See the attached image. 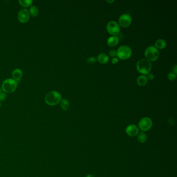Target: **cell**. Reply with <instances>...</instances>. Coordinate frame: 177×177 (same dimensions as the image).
<instances>
[{"label":"cell","mask_w":177,"mask_h":177,"mask_svg":"<svg viewBox=\"0 0 177 177\" xmlns=\"http://www.w3.org/2000/svg\"><path fill=\"white\" fill-rule=\"evenodd\" d=\"M137 69L138 72L142 75H147L151 72L152 69V64L151 62L146 59H140L136 64Z\"/></svg>","instance_id":"cell-1"},{"label":"cell","mask_w":177,"mask_h":177,"mask_svg":"<svg viewBox=\"0 0 177 177\" xmlns=\"http://www.w3.org/2000/svg\"><path fill=\"white\" fill-rule=\"evenodd\" d=\"M62 99L61 94L57 91H52L47 94L45 97V101L49 105L53 106L58 105Z\"/></svg>","instance_id":"cell-2"},{"label":"cell","mask_w":177,"mask_h":177,"mask_svg":"<svg viewBox=\"0 0 177 177\" xmlns=\"http://www.w3.org/2000/svg\"><path fill=\"white\" fill-rule=\"evenodd\" d=\"M145 59L148 61H155L159 58L160 52L154 46H150L145 50Z\"/></svg>","instance_id":"cell-3"},{"label":"cell","mask_w":177,"mask_h":177,"mask_svg":"<svg viewBox=\"0 0 177 177\" xmlns=\"http://www.w3.org/2000/svg\"><path fill=\"white\" fill-rule=\"evenodd\" d=\"M17 87V82L13 78L6 79L2 85V89L5 93H13L16 89Z\"/></svg>","instance_id":"cell-4"},{"label":"cell","mask_w":177,"mask_h":177,"mask_svg":"<svg viewBox=\"0 0 177 177\" xmlns=\"http://www.w3.org/2000/svg\"><path fill=\"white\" fill-rule=\"evenodd\" d=\"M132 54V50L130 47L122 45L116 51V56L121 60H127L130 58Z\"/></svg>","instance_id":"cell-5"},{"label":"cell","mask_w":177,"mask_h":177,"mask_svg":"<svg viewBox=\"0 0 177 177\" xmlns=\"http://www.w3.org/2000/svg\"><path fill=\"white\" fill-rule=\"evenodd\" d=\"M107 30L112 36H117L120 33V27L116 21H111L107 25Z\"/></svg>","instance_id":"cell-6"},{"label":"cell","mask_w":177,"mask_h":177,"mask_svg":"<svg viewBox=\"0 0 177 177\" xmlns=\"http://www.w3.org/2000/svg\"><path fill=\"white\" fill-rule=\"evenodd\" d=\"M152 124L153 123L151 119L148 117H145L140 121L138 125L141 131H146L151 129Z\"/></svg>","instance_id":"cell-7"},{"label":"cell","mask_w":177,"mask_h":177,"mask_svg":"<svg viewBox=\"0 0 177 177\" xmlns=\"http://www.w3.org/2000/svg\"><path fill=\"white\" fill-rule=\"evenodd\" d=\"M119 22L121 26L123 28H127L131 25L132 22V18L129 15L124 14L119 17Z\"/></svg>","instance_id":"cell-8"},{"label":"cell","mask_w":177,"mask_h":177,"mask_svg":"<svg viewBox=\"0 0 177 177\" xmlns=\"http://www.w3.org/2000/svg\"><path fill=\"white\" fill-rule=\"evenodd\" d=\"M30 13L26 9H21L18 14V19L22 23H25L30 19Z\"/></svg>","instance_id":"cell-9"},{"label":"cell","mask_w":177,"mask_h":177,"mask_svg":"<svg viewBox=\"0 0 177 177\" xmlns=\"http://www.w3.org/2000/svg\"><path fill=\"white\" fill-rule=\"evenodd\" d=\"M126 133L129 136L135 137L139 134V128L136 125H129L126 128Z\"/></svg>","instance_id":"cell-10"},{"label":"cell","mask_w":177,"mask_h":177,"mask_svg":"<svg viewBox=\"0 0 177 177\" xmlns=\"http://www.w3.org/2000/svg\"><path fill=\"white\" fill-rule=\"evenodd\" d=\"M97 60L99 64H107L109 60V57L106 54L102 52V53L99 54L98 56H97Z\"/></svg>","instance_id":"cell-11"},{"label":"cell","mask_w":177,"mask_h":177,"mask_svg":"<svg viewBox=\"0 0 177 177\" xmlns=\"http://www.w3.org/2000/svg\"><path fill=\"white\" fill-rule=\"evenodd\" d=\"M119 38L117 36H112L107 39V45L110 47H114L116 46L119 42Z\"/></svg>","instance_id":"cell-12"},{"label":"cell","mask_w":177,"mask_h":177,"mask_svg":"<svg viewBox=\"0 0 177 177\" xmlns=\"http://www.w3.org/2000/svg\"><path fill=\"white\" fill-rule=\"evenodd\" d=\"M12 76L16 81H18L23 77V72L20 69H16L12 72Z\"/></svg>","instance_id":"cell-13"},{"label":"cell","mask_w":177,"mask_h":177,"mask_svg":"<svg viewBox=\"0 0 177 177\" xmlns=\"http://www.w3.org/2000/svg\"><path fill=\"white\" fill-rule=\"evenodd\" d=\"M167 46V43L166 41L163 39H158L157 40L155 43L154 46L157 49L159 50H163Z\"/></svg>","instance_id":"cell-14"},{"label":"cell","mask_w":177,"mask_h":177,"mask_svg":"<svg viewBox=\"0 0 177 177\" xmlns=\"http://www.w3.org/2000/svg\"><path fill=\"white\" fill-rule=\"evenodd\" d=\"M148 80L147 78V76L145 75H141L137 78V84L140 86H144L147 84Z\"/></svg>","instance_id":"cell-15"},{"label":"cell","mask_w":177,"mask_h":177,"mask_svg":"<svg viewBox=\"0 0 177 177\" xmlns=\"http://www.w3.org/2000/svg\"><path fill=\"white\" fill-rule=\"evenodd\" d=\"M69 102L66 99H62L60 101V106L64 110H67L69 107Z\"/></svg>","instance_id":"cell-16"},{"label":"cell","mask_w":177,"mask_h":177,"mask_svg":"<svg viewBox=\"0 0 177 177\" xmlns=\"http://www.w3.org/2000/svg\"><path fill=\"white\" fill-rule=\"evenodd\" d=\"M30 14L33 17H36L38 15V7L36 6H34V5H32V6L30 7Z\"/></svg>","instance_id":"cell-17"},{"label":"cell","mask_w":177,"mask_h":177,"mask_svg":"<svg viewBox=\"0 0 177 177\" xmlns=\"http://www.w3.org/2000/svg\"><path fill=\"white\" fill-rule=\"evenodd\" d=\"M138 140L141 143H145L147 140V136L143 132H141L138 134Z\"/></svg>","instance_id":"cell-18"},{"label":"cell","mask_w":177,"mask_h":177,"mask_svg":"<svg viewBox=\"0 0 177 177\" xmlns=\"http://www.w3.org/2000/svg\"><path fill=\"white\" fill-rule=\"evenodd\" d=\"M19 3L21 6L25 7H27L32 4L33 1L32 0H19Z\"/></svg>","instance_id":"cell-19"},{"label":"cell","mask_w":177,"mask_h":177,"mask_svg":"<svg viewBox=\"0 0 177 177\" xmlns=\"http://www.w3.org/2000/svg\"><path fill=\"white\" fill-rule=\"evenodd\" d=\"M7 97L6 93L3 91L2 88H0V101L5 100Z\"/></svg>","instance_id":"cell-20"},{"label":"cell","mask_w":177,"mask_h":177,"mask_svg":"<svg viewBox=\"0 0 177 177\" xmlns=\"http://www.w3.org/2000/svg\"><path fill=\"white\" fill-rule=\"evenodd\" d=\"M177 77V74H176L175 73L173 72L169 73L167 75V78L168 79V80L172 81L174 80Z\"/></svg>","instance_id":"cell-21"},{"label":"cell","mask_w":177,"mask_h":177,"mask_svg":"<svg viewBox=\"0 0 177 177\" xmlns=\"http://www.w3.org/2000/svg\"><path fill=\"white\" fill-rule=\"evenodd\" d=\"M96 61V59L94 57H90L88 58L87 59V62L88 64H93L95 63Z\"/></svg>","instance_id":"cell-22"},{"label":"cell","mask_w":177,"mask_h":177,"mask_svg":"<svg viewBox=\"0 0 177 177\" xmlns=\"http://www.w3.org/2000/svg\"><path fill=\"white\" fill-rule=\"evenodd\" d=\"M109 54L110 56L112 57L113 58V57H115V56H116V52L115 50H111L109 52Z\"/></svg>","instance_id":"cell-23"},{"label":"cell","mask_w":177,"mask_h":177,"mask_svg":"<svg viewBox=\"0 0 177 177\" xmlns=\"http://www.w3.org/2000/svg\"><path fill=\"white\" fill-rule=\"evenodd\" d=\"M147 78H148V80H153L154 79V76L153 75V74L151 73H149L148 74H147Z\"/></svg>","instance_id":"cell-24"},{"label":"cell","mask_w":177,"mask_h":177,"mask_svg":"<svg viewBox=\"0 0 177 177\" xmlns=\"http://www.w3.org/2000/svg\"><path fill=\"white\" fill-rule=\"evenodd\" d=\"M111 61H112V64H116L119 62V59H118V58H116V57H113Z\"/></svg>","instance_id":"cell-25"},{"label":"cell","mask_w":177,"mask_h":177,"mask_svg":"<svg viewBox=\"0 0 177 177\" xmlns=\"http://www.w3.org/2000/svg\"><path fill=\"white\" fill-rule=\"evenodd\" d=\"M172 69H173V73H175L176 74H177V66L176 65V66H174V67H173V68H172Z\"/></svg>","instance_id":"cell-26"},{"label":"cell","mask_w":177,"mask_h":177,"mask_svg":"<svg viewBox=\"0 0 177 177\" xmlns=\"http://www.w3.org/2000/svg\"><path fill=\"white\" fill-rule=\"evenodd\" d=\"M106 2H107V3L112 4L113 2H114V1H113V0H112V1H106Z\"/></svg>","instance_id":"cell-27"},{"label":"cell","mask_w":177,"mask_h":177,"mask_svg":"<svg viewBox=\"0 0 177 177\" xmlns=\"http://www.w3.org/2000/svg\"><path fill=\"white\" fill-rule=\"evenodd\" d=\"M0 107H1V101H0Z\"/></svg>","instance_id":"cell-28"}]
</instances>
